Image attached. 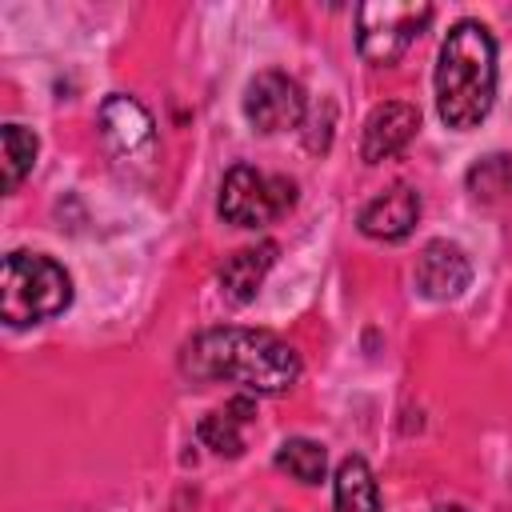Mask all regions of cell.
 I'll return each instance as SVG.
<instances>
[{
    "instance_id": "6da1fadb",
    "label": "cell",
    "mask_w": 512,
    "mask_h": 512,
    "mask_svg": "<svg viewBox=\"0 0 512 512\" xmlns=\"http://www.w3.org/2000/svg\"><path fill=\"white\" fill-rule=\"evenodd\" d=\"M184 368L196 380H228L244 392L276 396L300 376V356L272 332L260 328H208L188 344Z\"/></svg>"
},
{
    "instance_id": "7a4b0ae2",
    "label": "cell",
    "mask_w": 512,
    "mask_h": 512,
    "mask_svg": "<svg viewBox=\"0 0 512 512\" xmlns=\"http://www.w3.org/2000/svg\"><path fill=\"white\" fill-rule=\"evenodd\" d=\"M496 100V44L480 20L448 28L436 60V112L448 128H476Z\"/></svg>"
},
{
    "instance_id": "3957f363",
    "label": "cell",
    "mask_w": 512,
    "mask_h": 512,
    "mask_svg": "<svg viewBox=\"0 0 512 512\" xmlns=\"http://www.w3.org/2000/svg\"><path fill=\"white\" fill-rule=\"evenodd\" d=\"M68 300H72V280L52 256H40V252H8L4 256V272H0L4 324L24 328V324L52 320L56 312L68 308Z\"/></svg>"
},
{
    "instance_id": "277c9868",
    "label": "cell",
    "mask_w": 512,
    "mask_h": 512,
    "mask_svg": "<svg viewBox=\"0 0 512 512\" xmlns=\"http://www.w3.org/2000/svg\"><path fill=\"white\" fill-rule=\"evenodd\" d=\"M432 20L428 4H408V0H372L360 4L356 12V44L360 56L368 64H396L416 36L424 32V24Z\"/></svg>"
},
{
    "instance_id": "5b68a950",
    "label": "cell",
    "mask_w": 512,
    "mask_h": 512,
    "mask_svg": "<svg viewBox=\"0 0 512 512\" xmlns=\"http://www.w3.org/2000/svg\"><path fill=\"white\" fill-rule=\"evenodd\" d=\"M296 204V184L288 176H264L252 164L228 168L220 184V216L236 228H260Z\"/></svg>"
},
{
    "instance_id": "8992f818",
    "label": "cell",
    "mask_w": 512,
    "mask_h": 512,
    "mask_svg": "<svg viewBox=\"0 0 512 512\" xmlns=\"http://www.w3.org/2000/svg\"><path fill=\"white\" fill-rule=\"evenodd\" d=\"M244 116L256 132H284L296 128L304 120V88L280 72V68H264L248 80L244 88Z\"/></svg>"
},
{
    "instance_id": "52a82bcc",
    "label": "cell",
    "mask_w": 512,
    "mask_h": 512,
    "mask_svg": "<svg viewBox=\"0 0 512 512\" xmlns=\"http://www.w3.org/2000/svg\"><path fill=\"white\" fill-rule=\"evenodd\" d=\"M100 136L104 144L120 156V160H136V156H148L152 152V116L144 112L140 100L124 96V92H112L104 104H100Z\"/></svg>"
},
{
    "instance_id": "ba28073f",
    "label": "cell",
    "mask_w": 512,
    "mask_h": 512,
    "mask_svg": "<svg viewBox=\"0 0 512 512\" xmlns=\"http://www.w3.org/2000/svg\"><path fill=\"white\" fill-rule=\"evenodd\" d=\"M416 288L428 300H456L472 284V264L460 244L452 240H428L416 256Z\"/></svg>"
},
{
    "instance_id": "9c48e42d",
    "label": "cell",
    "mask_w": 512,
    "mask_h": 512,
    "mask_svg": "<svg viewBox=\"0 0 512 512\" xmlns=\"http://www.w3.org/2000/svg\"><path fill=\"white\" fill-rule=\"evenodd\" d=\"M420 128V108L408 100H384L368 112L364 120V140H360V156L368 164H380L388 156H396Z\"/></svg>"
},
{
    "instance_id": "30bf717a",
    "label": "cell",
    "mask_w": 512,
    "mask_h": 512,
    "mask_svg": "<svg viewBox=\"0 0 512 512\" xmlns=\"http://www.w3.org/2000/svg\"><path fill=\"white\" fill-rule=\"evenodd\" d=\"M420 220V196L408 184H392L360 208V232L372 240H404Z\"/></svg>"
},
{
    "instance_id": "8fae6325",
    "label": "cell",
    "mask_w": 512,
    "mask_h": 512,
    "mask_svg": "<svg viewBox=\"0 0 512 512\" xmlns=\"http://www.w3.org/2000/svg\"><path fill=\"white\" fill-rule=\"evenodd\" d=\"M276 252H280V248H276L272 240H260V244H252V248H236V252L220 264V292H224V300H228V304H248V300L260 292L268 268L276 264Z\"/></svg>"
},
{
    "instance_id": "7c38bea8",
    "label": "cell",
    "mask_w": 512,
    "mask_h": 512,
    "mask_svg": "<svg viewBox=\"0 0 512 512\" xmlns=\"http://www.w3.org/2000/svg\"><path fill=\"white\" fill-rule=\"evenodd\" d=\"M252 420H256V404L248 396H236L224 408L208 412L196 432H200L204 448H212L216 456H240L244 452V424H252Z\"/></svg>"
},
{
    "instance_id": "4fadbf2b",
    "label": "cell",
    "mask_w": 512,
    "mask_h": 512,
    "mask_svg": "<svg viewBox=\"0 0 512 512\" xmlns=\"http://www.w3.org/2000/svg\"><path fill=\"white\" fill-rule=\"evenodd\" d=\"M336 512H380V492L376 476L360 456H344L336 468Z\"/></svg>"
},
{
    "instance_id": "5bb4252c",
    "label": "cell",
    "mask_w": 512,
    "mask_h": 512,
    "mask_svg": "<svg viewBox=\"0 0 512 512\" xmlns=\"http://www.w3.org/2000/svg\"><path fill=\"white\" fill-rule=\"evenodd\" d=\"M36 132H28L24 124H4L0 128V176H4V192H16L20 180L32 172L36 164Z\"/></svg>"
},
{
    "instance_id": "9a60e30c",
    "label": "cell",
    "mask_w": 512,
    "mask_h": 512,
    "mask_svg": "<svg viewBox=\"0 0 512 512\" xmlns=\"http://www.w3.org/2000/svg\"><path fill=\"white\" fill-rule=\"evenodd\" d=\"M276 468H284L292 480L300 484H320L324 480V468H328V456H324V444L308 440V436H292L280 444L276 452Z\"/></svg>"
},
{
    "instance_id": "2e32d148",
    "label": "cell",
    "mask_w": 512,
    "mask_h": 512,
    "mask_svg": "<svg viewBox=\"0 0 512 512\" xmlns=\"http://www.w3.org/2000/svg\"><path fill=\"white\" fill-rule=\"evenodd\" d=\"M508 184H512V160L504 152H492L468 168V188L476 200H500L508 192Z\"/></svg>"
},
{
    "instance_id": "e0dca14e",
    "label": "cell",
    "mask_w": 512,
    "mask_h": 512,
    "mask_svg": "<svg viewBox=\"0 0 512 512\" xmlns=\"http://www.w3.org/2000/svg\"><path fill=\"white\" fill-rule=\"evenodd\" d=\"M436 512H468V508H460V504H440Z\"/></svg>"
}]
</instances>
